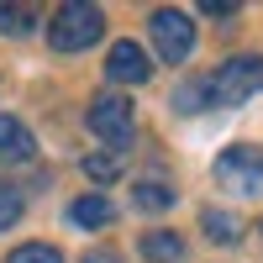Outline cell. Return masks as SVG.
I'll return each mask as SVG.
<instances>
[{"label": "cell", "instance_id": "cell-2", "mask_svg": "<svg viewBox=\"0 0 263 263\" xmlns=\"http://www.w3.org/2000/svg\"><path fill=\"white\" fill-rule=\"evenodd\" d=\"M105 32V16L100 6H58V16L48 21V42L58 53H84V48H95Z\"/></svg>", "mask_w": 263, "mask_h": 263}, {"label": "cell", "instance_id": "cell-17", "mask_svg": "<svg viewBox=\"0 0 263 263\" xmlns=\"http://www.w3.org/2000/svg\"><path fill=\"white\" fill-rule=\"evenodd\" d=\"M200 11H211V16H232L237 6H232V0H205V6H200Z\"/></svg>", "mask_w": 263, "mask_h": 263}, {"label": "cell", "instance_id": "cell-6", "mask_svg": "<svg viewBox=\"0 0 263 263\" xmlns=\"http://www.w3.org/2000/svg\"><path fill=\"white\" fill-rule=\"evenodd\" d=\"M105 74H111L116 84H142L153 74V63H147V53L137 48V42H116L111 58H105Z\"/></svg>", "mask_w": 263, "mask_h": 263}, {"label": "cell", "instance_id": "cell-1", "mask_svg": "<svg viewBox=\"0 0 263 263\" xmlns=\"http://www.w3.org/2000/svg\"><path fill=\"white\" fill-rule=\"evenodd\" d=\"M258 90H263V58L258 53H237L205 79V100L211 105H242Z\"/></svg>", "mask_w": 263, "mask_h": 263}, {"label": "cell", "instance_id": "cell-16", "mask_svg": "<svg viewBox=\"0 0 263 263\" xmlns=\"http://www.w3.org/2000/svg\"><path fill=\"white\" fill-rule=\"evenodd\" d=\"M174 100H179V111H200V100H205V79H200V84H184Z\"/></svg>", "mask_w": 263, "mask_h": 263}, {"label": "cell", "instance_id": "cell-13", "mask_svg": "<svg viewBox=\"0 0 263 263\" xmlns=\"http://www.w3.org/2000/svg\"><path fill=\"white\" fill-rule=\"evenodd\" d=\"M200 227L211 232V242H237V221H232V216H221V211H205Z\"/></svg>", "mask_w": 263, "mask_h": 263}, {"label": "cell", "instance_id": "cell-12", "mask_svg": "<svg viewBox=\"0 0 263 263\" xmlns=\"http://www.w3.org/2000/svg\"><path fill=\"white\" fill-rule=\"evenodd\" d=\"M137 205H142V211H168V205H174V190L147 179V184H137Z\"/></svg>", "mask_w": 263, "mask_h": 263}, {"label": "cell", "instance_id": "cell-9", "mask_svg": "<svg viewBox=\"0 0 263 263\" xmlns=\"http://www.w3.org/2000/svg\"><path fill=\"white\" fill-rule=\"evenodd\" d=\"M142 258H153V263H184V237L179 232H147L142 237Z\"/></svg>", "mask_w": 263, "mask_h": 263}, {"label": "cell", "instance_id": "cell-3", "mask_svg": "<svg viewBox=\"0 0 263 263\" xmlns=\"http://www.w3.org/2000/svg\"><path fill=\"white\" fill-rule=\"evenodd\" d=\"M216 184L232 195H263V147L237 142L216 158Z\"/></svg>", "mask_w": 263, "mask_h": 263}, {"label": "cell", "instance_id": "cell-10", "mask_svg": "<svg viewBox=\"0 0 263 263\" xmlns=\"http://www.w3.org/2000/svg\"><path fill=\"white\" fill-rule=\"evenodd\" d=\"M32 21H37V11H32V6H0V32H6V37L32 32Z\"/></svg>", "mask_w": 263, "mask_h": 263}, {"label": "cell", "instance_id": "cell-14", "mask_svg": "<svg viewBox=\"0 0 263 263\" xmlns=\"http://www.w3.org/2000/svg\"><path fill=\"white\" fill-rule=\"evenodd\" d=\"M84 174H90V179H116L121 174V158H111V153H95V158H84Z\"/></svg>", "mask_w": 263, "mask_h": 263}, {"label": "cell", "instance_id": "cell-11", "mask_svg": "<svg viewBox=\"0 0 263 263\" xmlns=\"http://www.w3.org/2000/svg\"><path fill=\"white\" fill-rule=\"evenodd\" d=\"M6 263H63V253H58V248H48V242H21Z\"/></svg>", "mask_w": 263, "mask_h": 263}, {"label": "cell", "instance_id": "cell-5", "mask_svg": "<svg viewBox=\"0 0 263 263\" xmlns=\"http://www.w3.org/2000/svg\"><path fill=\"white\" fill-rule=\"evenodd\" d=\"M90 132L111 147H126L132 142V100L126 95H100L90 105Z\"/></svg>", "mask_w": 263, "mask_h": 263}, {"label": "cell", "instance_id": "cell-4", "mask_svg": "<svg viewBox=\"0 0 263 263\" xmlns=\"http://www.w3.org/2000/svg\"><path fill=\"white\" fill-rule=\"evenodd\" d=\"M147 32H153V48H158V58L163 63H184L190 58V48H195V21L184 16V11H153L147 16Z\"/></svg>", "mask_w": 263, "mask_h": 263}, {"label": "cell", "instance_id": "cell-7", "mask_svg": "<svg viewBox=\"0 0 263 263\" xmlns=\"http://www.w3.org/2000/svg\"><path fill=\"white\" fill-rule=\"evenodd\" d=\"M37 153V142H32V132L21 126L16 116H0V158H11V163H21V158H32Z\"/></svg>", "mask_w": 263, "mask_h": 263}, {"label": "cell", "instance_id": "cell-15", "mask_svg": "<svg viewBox=\"0 0 263 263\" xmlns=\"http://www.w3.org/2000/svg\"><path fill=\"white\" fill-rule=\"evenodd\" d=\"M16 221H21V195H16L11 184H0V232L16 227Z\"/></svg>", "mask_w": 263, "mask_h": 263}, {"label": "cell", "instance_id": "cell-8", "mask_svg": "<svg viewBox=\"0 0 263 263\" xmlns=\"http://www.w3.org/2000/svg\"><path fill=\"white\" fill-rule=\"evenodd\" d=\"M111 216H116V205L105 200V195H79V200L69 205V221L74 227H105Z\"/></svg>", "mask_w": 263, "mask_h": 263}, {"label": "cell", "instance_id": "cell-18", "mask_svg": "<svg viewBox=\"0 0 263 263\" xmlns=\"http://www.w3.org/2000/svg\"><path fill=\"white\" fill-rule=\"evenodd\" d=\"M79 263H121V258H116V253H105V248H95V253H84Z\"/></svg>", "mask_w": 263, "mask_h": 263}]
</instances>
